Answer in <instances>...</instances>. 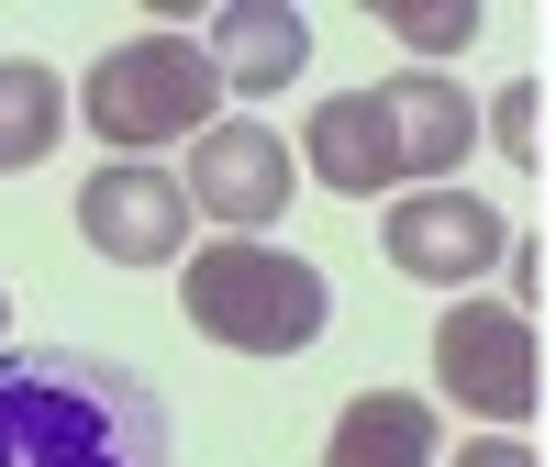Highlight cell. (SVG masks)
I'll list each match as a JSON object with an SVG mask.
<instances>
[{
    "label": "cell",
    "instance_id": "cell-13",
    "mask_svg": "<svg viewBox=\"0 0 556 467\" xmlns=\"http://www.w3.org/2000/svg\"><path fill=\"white\" fill-rule=\"evenodd\" d=\"M379 12V34L424 45V56H445V45H479V0H367Z\"/></svg>",
    "mask_w": 556,
    "mask_h": 467
},
{
    "label": "cell",
    "instance_id": "cell-4",
    "mask_svg": "<svg viewBox=\"0 0 556 467\" xmlns=\"http://www.w3.org/2000/svg\"><path fill=\"white\" fill-rule=\"evenodd\" d=\"M545 390V345H534V312L523 301H456L434 312V401L479 412L490 434H513Z\"/></svg>",
    "mask_w": 556,
    "mask_h": 467
},
{
    "label": "cell",
    "instance_id": "cell-14",
    "mask_svg": "<svg viewBox=\"0 0 556 467\" xmlns=\"http://www.w3.org/2000/svg\"><path fill=\"white\" fill-rule=\"evenodd\" d=\"M534 112H545V89H534V78H501V89H490V112H479V134H490L513 167H534V156H545V146H534Z\"/></svg>",
    "mask_w": 556,
    "mask_h": 467
},
{
    "label": "cell",
    "instance_id": "cell-12",
    "mask_svg": "<svg viewBox=\"0 0 556 467\" xmlns=\"http://www.w3.org/2000/svg\"><path fill=\"white\" fill-rule=\"evenodd\" d=\"M56 134H67V78L45 67V56H0V178L45 167Z\"/></svg>",
    "mask_w": 556,
    "mask_h": 467
},
{
    "label": "cell",
    "instance_id": "cell-10",
    "mask_svg": "<svg viewBox=\"0 0 556 467\" xmlns=\"http://www.w3.org/2000/svg\"><path fill=\"white\" fill-rule=\"evenodd\" d=\"M379 101H390V134H401V167L424 190H445V167H468V134H479L468 89L445 67H401V78H379Z\"/></svg>",
    "mask_w": 556,
    "mask_h": 467
},
{
    "label": "cell",
    "instance_id": "cell-1",
    "mask_svg": "<svg viewBox=\"0 0 556 467\" xmlns=\"http://www.w3.org/2000/svg\"><path fill=\"white\" fill-rule=\"evenodd\" d=\"M167 401L101 345L23 335L0 345V467H167Z\"/></svg>",
    "mask_w": 556,
    "mask_h": 467
},
{
    "label": "cell",
    "instance_id": "cell-7",
    "mask_svg": "<svg viewBox=\"0 0 556 467\" xmlns=\"http://www.w3.org/2000/svg\"><path fill=\"white\" fill-rule=\"evenodd\" d=\"M190 212L256 245V223L290 212V134H267V123H212L201 146H190Z\"/></svg>",
    "mask_w": 556,
    "mask_h": 467
},
{
    "label": "cell",
    "instance_id": "cell-16",
    "mask_svg": "<svg viewBox=\"0 0 556 467\" xmlns=\"http://www.w3.org/2000/svg\"><path fill=\"white\" fill-rule=\"evenodd\" d=\"M0 323H12V301H0Z\"/></svg>",
    "mask_w": 556,
    "mask_h": 467
},
{
    "label": "cell",
    "instance_id": "cell-6",
    "mask_svg": "<svg viewBox=\"0 0 556 467\" xmlns=\"http://www.w3.org/2000/svg\"><path fill=\"white\" fill-rule=\"evenodd\" d=\"M78 234L112 267H178V245H190V178H167L146 156H101L89 190H78Z\"/></svg>",
    "mask_w": 556,
    "mask_h": 467
},
{
    "label": "cell",
    "instance_id": "cell-15",
    "mask_svg": "<svg viewBox=\"0 0 556 467\" xmlns=\"http://www.w3.org/2000/svg\"><path fill=\"white\" fill-rule=\"evenodd\" d=\"M445 467H534V445H523V434H468Z\"/></svg>",
    "mask_w": 556,
    "mask_h": 467
},
{
    "label": "cell",
    "instance_id": "cell-3",
    "mask_svg": "<svg viewBox=\"0 0 556 467\" xmlns=\"http://www.w3.org/2000/svg\"><path fill=\"white\" fill-rule=\"evenodd\" d=\"M223 67L201 34H134V45H101V67L78 78V112L112 156H146V146H201L223 123Z\"/></svg>",
    "mask_w": 556,
    "mask_h": 467
},
{
    "label": "cell",
    "instance_id": "cell-8",
    "mask_svg": "<svg viewBox=\"0 0 556 467\" xmlns=\"http://www.w3.org/2000/svg\"><path fill=\"white\" fill-rule=\"evenodd\" d=\"M301 178H312V190H334V201H390L401 178H412L379 89H334V101L301 123Z\"/></svg>",
    "mask_w": 556,
    "mask_h": 467
},
{
    "label": "cell",
    "instance_id": "cell-2",
    "mask_svg": "<svg viewBox=\"0 0 556 467\" xmlns=\"http://www.w3.org/2000/svg\"><path fill=\"white\" fill-rule=\"evenodd\" d=\"M178 312H190V335L235 345V356H301L323 323H334V290H323V267L290 256V245H245V234H223V245L178 256Z\"/></svg>",
    "mask_w": 556,
    "mask_h": 467
},
{
    "label": "cell",
    "instance_id": "cell-11",
    "mask_svg": "<svg viewBox=\"0 0 556 467\" xmlns=\"http://www.w3.org/2000/svg\"><path fill=\"white\" fill-rule=\"evenodd\" d=\"M434 401L412 390H356L334 412V434H323V467H434Z\"/></svg>",
    "mask_w": 556,
    "mask_h": 467
},
{
    "label": "cell",
    "instance_id": "cell-5",
    "mask_svg": "<svg viewBox=\"0 0 556 467\" xmlns=\"http://www.w3.org/2000/svg\"><path fill=\"white\" fill-rule=\"evenodd\" d=\"M379 245H390V267L412 278V290H456L468 301L479 278L513 256V223H501L479 190H401L390 223H379Z\"/></svg>",
    "mask_w": 556,
    "mask_h": 467
},
{
    "label": "cell",
    "instance_id": "cell-9",
    "mask_svg": "<svg viewBox=\"0 0 556 467\" xmlns=\"http://www.w3.org/2000/svg\"><path fill=\"white\" fill-rule=\"evenodd\" d=\"M201 45H212V67H223L235 101H267V89H290L312 67V23L290 12V0H223V12L201 23Z\"/></svg>",
    "mask_w": 556,
    "mask_h": 467
}]
</instances>
